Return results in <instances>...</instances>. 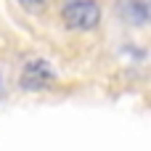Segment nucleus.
<instances>
[{
    "label": "nucleus",
    "mask_w": 151,
    "mask_h": 151,
    "mask_svg": "<svg viewBox=\"0 0 151 151\" xmlns=\"http://www.w3.org/2000/svg\"><path fill=\"white\" fill-rule=\"evenodd\" d=\"M64 24L69 29H77V32H88V29H96L98 21H101V5L96 0H72L66 8H64Z\"/></svg>",
    "instance_id": "f257e3e1"
},
{
    "label": "nucleus",
    "mask_w": 151,
    "mask_h": 151,
    "mask_svg": "<svg viewBox=\"0 0 151 151\" xmlns=\"http://www.w3.org/2000/svg\"><path fill=\"white\" fill-rule=\"evenodd\" d=\"M53 82H56V72H53V66L45 58L35 56V58L24 61V66L19 72V85L21 88H27V90H42V88H50Z\"/></svg>",
    "instance_id": "f03ea898"
},
{
    "label": "nucleus",
    "mask_w": 151,
    "mask_h": 151,
    "mask_svg": "<svg viewBox=\"0 0 151 151\" xmlns=\"http://www.w3.org/2000/svg\"><path fill=\"white\" fill-rule=\"evenodd\" d=\"M117 16L130 24L151 21V0H117Z\"/></svg>",
    "instance_id": "7ed1b4c3"
},
{
    "label": "nucleus",
    "mask_w": 151,
    "mask_h": 151,
    "mask_svg": "<svg viewBox=\"0 0 151 151\" xmlns=\"http://www.w3.org/2000/svg\"><path fill=\"white\" fill-rule=\"evenodd\" d=\"M21 5H29V8H37V5H45V0H16Z\"/></svg>",
    "instance_id": "20e7f679"
}]
</instances>
